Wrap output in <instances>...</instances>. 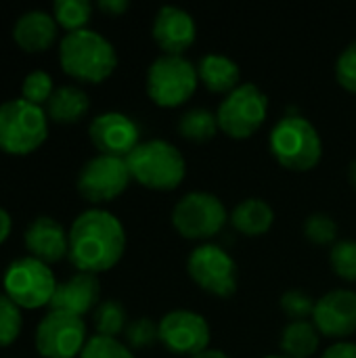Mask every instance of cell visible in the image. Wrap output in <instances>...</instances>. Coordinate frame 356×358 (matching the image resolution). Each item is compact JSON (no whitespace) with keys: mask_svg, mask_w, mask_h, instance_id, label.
I'll use <instances>...</instances> for the list:
<instances>
[{"mask_svg":"<svg viewBox=\"0 0 356 358\" xmlns=\"http://www.w3.org/2000/svg\"><path fill=\"white\" fill-rule=\"evenodd\" d=\"M126 250L122 220L103 208H88L69 227V262L78 273L99 275L113 268Z\"/></svg>","mask_w":356,"mask_h":358,"instance_id":"6da1fadb","label":"cell"},{"mask_svg":"<svg viewBox=\"0 0 356 358\" xmlns=\"http://www.w3.org/2000/svg\"><path fill=\"white\" fill-rule=\"evenodd\" d=\"M59 63L69 78L99 84L115 71L118 50L103 34L84 27L61 38Z\"/></svg>","mask_w":356,"mask_h":358,"instance_id":"7a4b0ae2","label":"cell"},{"mask_svg":"<svg viewBox=\"0 0 356 358\" xmlns=\"http://www.w3.org/2000/svg\"><path fill=\"white\" fill-rule=\"evenodd\" d=\"M132 180L153 191L176 189L187 174V159L176 145L166 138L141 141L126 157Z\"/></svg>","mask_w":356,"mask_h":358,"instance_id":"3957f363","label":"cell"},{"mask_svg":"<svg viewBox=\"0 0 356 358\" xmlns=\"http://www.w3.org/2000/svg\"><path fill=\"white\" fill-rule=\"evenodd\" d=\"M269 147L275 159L294 172L313 170L323 157V141L317 126L300 113H285L273 126Z\"/></svg>","mask_w":356,"mask_h":358,"instance_id":"277c9868","label":"cell"},{"mask_svg":"<svg viewBox=\"0 0 356 358\" xmlns=\"http://www.w3.org/2000/svg\"><path fill=\"white\" fill-rule=\"evenodd\" d=\"M48 136V115L44 107L25 99H10L0 105V151L8 155H29Z\"/></svg>","mask_w":356,"mask_h":358,"instance_id":"5b68a950","label":"cell"},{"mask_svg":"<svg viewBox=\"0 0 356 358\" xmlns=\"http://www.w3.org/2000/svg\"><path fill=\"white\" fill-rule=\"evenodd\" d=\"M197 84V65L185 55H159L151 61L145 76L147 94L159 107L183 105L193 96Z\"/></svg>","mask_w":356,"mask_h":358,"instance_id":"8992f818","label":"cell"},{"mask_svg":"<svg viewBox=\"0 0 356 358\" xmlns=\"http://www.w3.org/2000/svg\"><path fill=\"white\" fill-rule=\"evenodd\" d=\"M57 285L59 283L48 264L31 256L13 260L2 275V294L8 296L21 310L50 306Z\"/></svg>","mask_w":356,"mask_h":358,"instance_id":"52a82bcc","label":"cell"},{"mask_svg":"<svg viewBox=\"0 0 356 358\" xmlns=\"http://www.w3.org/2000/svg\"><path fill=\"white\" fill-rule=\"evenodd\" d=\"M229 222L222 199L210 191H189L172 208V224L187 239H212Z\"/></svg>","mask_w":356,"mask_h":358,"instance_id":"ba28073f","label":"cell"},{"mask_svg":"<svg viewBox=\"0 0 356 358\" xmlns=\"http://www.w3.org/2000/svg\"><path fill=\"white\" fill-rule=\"evenodd\" d=\"M266 113H269V96L254 82L239 84L235 90L225 94V99L216 109L218 128L231 138L252 136L264 124Z\"/></svg>","mask_w":356,"mask_h":358,"instance_id":"9c48e42d","label":"cell"},{"mask_svg":"<svg viewBox=\"0 0 356 358\" xmlns=\"http://www.w3.org/2000/svg\"><path fill=\"white\" fill-rule=\"evenodd\" d=\"M187 273L204 292L212 296L229 298L237 292V262L218 243H199L187 258Z\"/></svg>","mask_w":356,"mask_h":358,"instance_id":"30bf717a","label":"cell"},{"mask_svg":"<svg viewBox=\"0 0 356 358\" xmlns=\"http://www.w3.org/2000/svg\"><path fill=\"white\" fill-rule=\"evenodd\" d=\"M130 180L132 176L124 157L99 153L82 166L76 187L86 201L99 206L120 197L128 189Z\"/></svg>","mask_w":356,"mask_h":358,"instance_id":"8fae6325","label":"cell"},{"mask_svg":"<svg viewBox=\"0 0 356 358\" xmlns=\"http://www.w3.org/2000/svg\"><path fill=\"white\" fill-rule=\"evenodd\" d=\"M36 350L42 358H76L82 355L88 338L82 317L50 310L36 327Z\"/></svg>","mask_w":356,"mask_h":358,"instance_id":"7c38bea8","label":"cell"},{"mask_svg":"<svg viewBox=\"0 0 356 358\" xmlns=\"http://www.w3.org/2000/svg\"><path fill=\"white\" fill-rule=\"evenodd\" d=\"M159 342L174 355L195 357L210 346V323L204 315L187 308L166 313L157 323Z\"/></svg>","mask_w":356,"mask_h":358,"instance_id":"4fadbf2b","label":"cell"},{"mask_svg":"<svg viewBox=\"0 0 356 358\" xmlns=\"http://www.w3.org/2000/svg\"><path fill=\"white\" fill-rule=\"evenodd\" d=\"M88 136L101 155L128 157L141 143L138 124L122 111H105L92 117Z\"/></svg>","mask_w":356,"mask_h":358,"instance_id":"5bb4252c","label":"cell"},{"mask_svg":"<svg viewBox=\"0 0 356 358\" xmlns=\"http://www.w3.org/2000/svg\"><path fill=\"white\" fill-rule=\"evenodd\" d=\"M313 323L321 336L332 340H346L356 331V292L332 289L315 304Z\"/></svg>","mask_w":356,"mask_h":358,"instance_id":"9a60e30c","label":"cell"},{"mask_svg":"<svg viewBox=\"0 0 356 358\" xmlns=\"http://www.w3.org/2000/svg\"><path fill=\"white\" fill-rule=\"evenodd\" d=\"M151 36L164 55H183L197 38V23L187 8L164 4L153 17Z\"/></svg>","mask_w":356,"mask_h":358,"instance_id":"2e32d148","label":"cell"},{"mask_svg":"<svg viewBox=\"0 0 356 358\" xmlns=\"http://www.w3.org/2000/svg\"><path fill=\"white\" fill-rule=\"evenodd\" d=\"M23 243L31 258L52 264L69 256V231L52 216H38L23 233Z\"/></svg>","mask_w":356,"mask_h":358,"instance_id":"e0dca14e","label":"cell"},{"mask_svg":"<svg viewBox=\"0 0 356 358\" xmlns=\"http://www.w3.org/2000/svg\"><path fill=\"white\" fill-rule=\"evenodd\" d=\"M101 304V283L97 275L76 273L67 281L59 283L50 300V310L84 317Z\"/></svg>","mask_w":356,"mask_h":358,"instance_id":"ac0fdd59","label":"cell"},{"mask_svg":"<svg viewBox=\"0 0 356 358\" xmlns=\"http://www.w3.org/2000/svg\"><path fill=\"white\" fill-rule=\"evenodd\" d=\"M59 25L55 17L46 10L34 8L23 13L13 27V38L25 52H42L57 40Z\"/></svg>","mask_w":356,"mask_h":358,"instance_id":"d6986e66","label":"cell"},{"mask_svg":"<svg viewBox=\"0 0 356 358\" xmlns=\"http://www.w3.org/2000/svg\"><path fill=\"white\" fill-rule=\"evenodd\" d=\"M199 82L212 92L229 94L239 86L241 69L235 59L222 52H206L197 63Z\"/></svg>","mask_w":356,"mask_h":358,"instance_id":"ffe728a7","label":"cell"},{"mask_svg":"<svg viewBox=\"0 0 356 358\" xmlns=\"http://www.w3.org/2000/svg\"><path fill=\"white\" fill-rule=\"evenodd\" d=\"M229 222L241 235L258 237V235H264L273 227V222H275V210L262 197H248V199L239 201L231 210Z\"/></svg>","mask_w":356,"mask_h":358,"instance_id":"44dd1931","label":"cell"},{"mask_svg":"<svg viewBox=\"0 0 356 358\" xmlns=\"http://www.w3.org/2000/svg\"><path fill=\"white\" fill-rule=\"evenodd\" d=\"M88 109L90 99L86 90L76 84H63L55 88L52 96L46 103V115L57 124H76L88 113Z\"/></svg>","mask_w":356,"mask_h":358,"instance_id":"7402d4cb","label":"cell"},{"mask_svg":"<svg viewBox=\"0 0 356 358\" xmlns=\"http://www.w3.org/2000/svg\"><path fill=\"white\" fill-rule=\"evenodd\" d=\"M321 344V334L313 321H290L281 331V352L287 358H311Z\"/></svg>","mask_w":356,"mask_h":358,"instance_id":"603a6c76","label":"cell"},{"mask_svg":"<svg viewBox=\"0 0 356 358\" xmlns=\"http://www.w3.org/2000/svg\"><path fill=\"white\" fill-rule=\"evenodd\" d=\"M178 134L193 143H204L214 138L218 132V117L206 107H191L178 117Z\"/></svg>","mask_w":356,"mask_h":358,"instance_id":"cb8c5ba5","label":"cell"},{"mask_svg":"<svg viewBox=\"0 0 356 358\" xmlns=\"http://www.w3.org/2000/svg\"><path fill=\"white\" fill-rule=\"evenodd\" d=\"M92 323H94L97 336L118 338L120 334L126 331V325H128V315H126L124 304L118 300H103L92 310Z\"/></svg>","mask_w":356,"mask_h":358,"instance_id":"d4e9b609","label":"cell"},{"mask_svg":"<svg viewBox=\"0 0 356 358\" xmlns=\"http://www.w3.org/2000/svg\"><path fill=\"white\" fill-rule=\"evenodd\" d=\"M92 15V4L88 0H57L52 4V17L57 25L69 31L84 29L86 23L90 21Z\"/></svg>","mask_w":356,"mask_h":358,"instance_id":"484cf974","label":"cell"},{"mask_svg":"<svg viewBox=\"0 0 356 358\" xmlns=\"http://www.w3.org/2000/svg\"><path fill=\"white\" fill-rule=\"evenodd\" d=\"M23 329L21 308L4 294H0V348H6L17 342Z\"/></svg>","mask_w":356,"mask_h":358,"instance_id":"4316f807","label":"cell"},{"mask_svg":"<svg viewBox=\"0 0 356 358\" xmlns=\"http://www.w3.org/2000/svg\"><path fill=\"white\" fill-rule=\"evenodd\" d=\"M332 271L344 281H356V241L355 239H338L329 252Z\"/></svg>","mask_w":356,"mask_h":358,"instance_id":"83f0119b","label":"cell"},{"mask_svg":"<svg viewBox=\"0 0 356 358\" xmlns=\"http://www.w3.org/2000/svg\"><path fill=\"white\" fill-rule=\"evenodd\" d=\"M52 92H55L52 78H50V73H46L42 69L27 73L21 82V99H25L31 105L44 107L48 103V99L52 96Z\"/></svg>","mask_w":356,"mask_h":358,"instance_id":"f1b7e54d","label":"cell"},{"mask_svg":"<svg viewBox=\"0 0 356 358\" xmlns=\"http://www.w3.org/2000/svg\"><path fill=\"white\" fill-rule=\"evenodd\" d=\"M304 237L317 245H327L338 241V222L325 212H313L304 220Z\"/></svg>","mask_w":356,"mask_h":358,"instance_id":"f546056e","label":"cell"},{"mask_svg":"<svg viewBox=\"0 0 356 358\" xmlns=\"http://www.w3.org/2000/svg\"><path fill=\"white\" fill-rule=\"evenodd\" d=\"M80 358H136L128 348V344L120 342L118 338L105 336H90Z\"/></svg>","mask_w":356,"mask_h":358,"instance_id":"4dcf8cb0","label":"cell"},{"mask_svg":"<svg viewBox=\"0 0 356 358\" xmlns=\"http://www.w3.org/2000/svg\"><path fill=\"white\" fill-rule=\"evenodd\" d=\"M126 344L130 350H141V348H149L153 342L159 340L157 336V323H153L149 317H138L128 321L126 331H124Z\"/></svg>","mask_w":356,"mask_h":358,"instance_id":"1f68e13d","label":"cell"},{"mask_svg":"<svg viewBox=\"0 0 356 358\" xmlns=\"http://www.w3.org/2000/svg\"><path fill=\"white\" fill-rule=\"evenodd\" d=\"M281 310L292 319V321H304V319H313L315 313V304L317 300H313L306 292L302 289H287L281 296Z\"/></svg>","mask_w":356,"mask_h":358,"instance_id":"d6a6232c","label":"cell"},{"mask_svg":"<svg viewBox=\"0 0 356 358\" xmlns=\"http://www.w3.org/2000/svg\"><path fill=\"white\" fill-rule=\"evenodd\" d=\"M336 78L346 90L356 92V40H353L338 55V59H336Z\"/></svg>","mask_w":356,"mask_h":358,"instance_id":"836d02e7","label":"cell"},{"mask_svg":"<svg viewBox=\"0 0 356 358\" xmlns=\"http://www.w3.org/2000/svg\"><path fill=\"white\" fill-rule=\"evenodd\" d=\"M321 358H356V344L348 340L336 342L321 355Z\"/></svg>","mask_w":356,"mask_h":358,"instance_id":"e575fe53","label":"cell"},{"mask_svg":"<svg viewBox=\"0 0 356 358\" xmlns=\"http://www.w3.org/2000/svg\"><path fill=\"white\" fill-rule=\"evenodd\" d=\"M128 6H130L128 0H99V8L107 15H113V17L126 13Z\"/></svg>","mask_w":356,"mask_h":358,"instance_id":"d590c367","label":"cell"},{"mask_svg":"<svg viewBox=\"0 0 356 358\" xmlns=\"http://www.w3.org/2000/svg\"><path fill=\"white\" fill-rule=\"evenodd\" d=\"M10 231H13V218L4 208H0V245L8 239Z\"/></svg>","mask_w":356,"mask_h":358,"instance_id":"8d00e7d4","label":"cell"},{"mask_svg":"<svg viewBox=\"0 0 356 358\" xmlns=\"http://www.w3.org/2000/svg\"><path fill=\"white\" fill-rule=\"evenodd\" d=\"M191 358H231L227 352H222V350H216V348H208V350H204V352H199V355H195V357Z\"/></svg>","mask_w":356,"mask_h":358,"instance_id":"74e56055","label":"cell"},{"mask_svg":"<svg viewBox=\"0 0 356 358\" xmlns=\"http://www.w3.org/2000/svg\"><path fill=\"white\" fill-rule=\"evenodd\" d=\"M348 180H350V185L356 189V157L350 162V166H348Z\"/></svg>","mask_w":356,"mask_h":358,"instance_id":"f35d334b","label":"cell"},{"mask_svg":"<svg viewBox=\"0 0 356 358\" xmlns=\"http://www.w3.org/2000/svg\"><path fill=\"white\" fill-rule=\"evenodd\" d=\"M264 358H287L285 355H271V357H264Z\"/></svg>","mask_w":356,"mask_h":358,"instance_id":"ab89813d","label":"cell"}]
</instances>
